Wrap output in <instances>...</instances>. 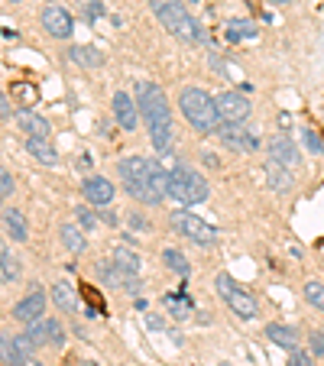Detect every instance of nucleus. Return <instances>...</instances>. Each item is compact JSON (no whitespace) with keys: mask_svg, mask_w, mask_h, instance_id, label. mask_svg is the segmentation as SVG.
<instances>
[{"mask_svg":"<svg viewBox=\"0 0 324 366\" xmlns=\"http://www.w3.org/2000/svg\"><path fill=\"white\" fill-rule=\"evenodd\" d=\"M179 108H182L185 120L192 123L198 133H207V136H217L221 130H224V120L217 114V101L207 91L201 88H182V94H179Z\"/></svg>","mask_w":324,"mask_h":366,"instance_id":"obj_1","label":"nucleus"},{"mask_svg":"<svg viewBox=\"0 0 324 366\" xmlns=\"http://www.w3.org/2000/svg\"><path fill=\"white\" fill-rule=\"evenodd\" d=\"M13 117H17L20 130L26 133V140H30V136H36V140H49V133H52V123H49L43 114H36V110H17Z\"/></svg>","mask_w":324,"mask_h":366,"instance_id":"obj_16","label":"nucleus"},{"mask_svg":"<svg viewBox=\"0 0 324 366\" xmlns=\"http://www.w3.org/2000/svg\"><path fill=\"white\" fill-rule=\"evenodd\" d=\"M59 237H62L65 250H72V253H85V247H88L85 230H81L75 221H65V224L59 227Z\"/></svg>","mask_w":324,"mask_h":366,"instance_id":"obj_21","label":"nucleus"},{"mask_svg":"<svg viewBox=\"0 0 324 366\" xmlns=\"http://www.w3.org/2000/svg\"><path fill=\"white\" fill-rule=\"evenodd\" d=\"M162 263H165V266H169V270L175 272V276H188V272H192V266H188V259H185V253H179V250L175 247H169V250H162Z\"/></svg>","mask_w":324,"mask_h":366,"instance_id":"obj_26","label":"nucleus"},{"mask_svg":"<svg viewBox=\"0 0 324 366\" xmlns=\"http://www.w3.org/2000/svg\"><path fill=\"white\" fill-rule=\"evenodd\" d=\"M308 340H312V354L314 356H324V334H321V331H312V337H308Z\"/></svg>","mask_w":324,"mask_h":366,"instance_id":"obj_37","label":"nucleus"},{"mask_svg":"<svg viewBox=\"0 0 324 366\" xmlns=\"http://www.w3.org/2000/svg\"><path fill=\"white\" fill-rule=\"evenodd\" d=\"M270 3H276V7H282V3H289V0H270Z\"/></svg>","mask_w":324,"mask_h":366,"instance_id":"obj_42","label":"nucleus"},{"mask_svg":"<svg viewBox=\"0 0 324 366\" xmlns=\"http://www.w3.org/2000/svg\"><path fill=\"white\" fill-rule=\"evenodd\" d=\"M263 175H266V182L272 185V192H289L292 185H295L292 169H285V165H279V162H272V159L263 165Z\"/></svg>","mask_w":324,"mask_h":366,"instance_id":"obj_18","label":"nucleus"},{"mask_svg":"<svg viewBox=\"0 0 324 366\" xmlns=\"http://www.w3.org/2000/svg\"><path fill=\"white\" fill-rule=\"evenodd\" d=\"M0 363L3 366H26V356L20 354V347L13 337H0Z\"/></svg>","mask_w":324,"mask_h":366,"instance_id":"obj_25","label":"nucleus"},{"mask_svg":"<svg viewBox=\"0 0 324 366\" xmlns=\"http://www.w3.org/2000/svg\"><path fill=\"white\" fill-rule=\"evenodd\" d=\"M13 340H17V347H20L23 356H30L45 344L62 347L65 344V331L55 318H43V321H36V324H26V331H23L20 337H13Z\"/></svg>","mask_w":324,"mask_h":366,"instance_id":"obj_5","label":"nucleus"},{"mask_svg":"<svg viewBox=\"0 0 324 366\" xmlns=\"http://www.w3.org/2000/svg\"><path fill=\"white\" fill-rule=\"evenodd\" d=\"M97 221H101V217H94L88 207H78V224H81V227H94Z\"/></svg>","mask_w":324,"mask_h":366,"instance_id":"obj_38","label":"nucleus"},{"mask_svg":"<svg viewBox=\"0 0 324 366\" xmlns=\"http://www.w3.org/2000/svg\"><path fill=\"white\" fill-rule=\"evenodd\" d=\"M150 143L156 150H165L172 143V123H159V127H150Z\"/></svg>","mask_w":324,"mask_h":366,"instance_id":"obj_27","label":"nucleus"},{"mask_svg":"<svg viewBox=\"0 0 324 366\" xmlns=\"http://www.w3.org/2000/svg\"><path fill=\"white\" fill-rule=\"evenodd\" d=\"M10 250H7V243H3V240H0V279L7 282V270H10Z\"/></svg>","mask_w":324,"mask_h":366,"instance_id":"obj_35","label":"nucleus"},{"mask_svg":"<svg viewBox=\"0 0 324 366\" xmlns=\"http://www.w3.org/2000/svg\"><path fill=\"white\" fill-rule=\"evenodd\" d=\"M305 298H308L318 312H324V285L321 282H308V285H305Z\"/></svg>","mask_w":324,"mask_h":366,"instance_id":"obj_31","label":"nucleus"},{"mask_svg":"<svg viewBox=\"0 0 324 366\" xmlns=\"http://www.w3.org/2000/svg\"><path fill=\"white\" fill-rule=\"evenodd\" d=\"M13 3H20V0H13Z\"/></svg>","mask_w":324,"mask_h":366,"instance_id":"obj_44","label":"nucleus"},{"mask_svg":"<svg viewBox=\"0 0 324 366\" xmlns=\"http://www.w3.org/2000/svg\"><path fill=\"white\" fill-rule=\"evenodd\" d=\"M253 36H256V26H253V23L234 20L227 26V39H253Z\"/></svg>","mask_w":324,"mask_h":366,"instance_id":"obj_29","label":"nucleus"},{"mask_svg":"<svg viewBox=\"0 0 324 366\" xmlns=\"http://www.w3.org/2000/svg\"><path fill=\"white\" fill-rule=\"evenodd\" d=\"M150 10L156 13V20L172 32L175 39H185V43H201L205 36L198 30V23L188 17L182 0H150Z\"/></svg>","mask_w":324,"mask_h":366,"instance_id":"obj_2","label":"nucleus"},{"mask_svg":"<svg viewBox=\"0 0 324 366\" xmlns=\"http://www.w3.org/2000/svg\"><path fill=\"white\" fill-rule=\"evenodd\" d=\"M285 366H312V354H305V350H292L289 363Z\"/></svg>","mask_w":324,"mask_h":366,"instance_id":"obj_36","label":"nucleus"},{"mask_svg":"<svg viewBox=\"0 0 324 366\" xmlns=\"http://www.w3.org/2000/svg\"><path fill=\"white\" fill-rule=\"evenodd\" d=\"M156 169V162L152 159H143V156H127V159L117 162V172L123 182H146Z\"/></svg>","mask_w":324,"mask_h":366,"instance_id":"obj_15","label":"nucleus"},{"mask_svg":"<svg viewBox=\"0 0 324 366\" xmlns=\"http://www.w3.org/2000/svg\"><path fill=\"white\" fill-rule=\"evenodd\" d=\"M52 305L62 308L65 314H78V292L68 282H55L52 285Z\"/></svg>","mask_w":324,"mask_h":366,"instance_id":"obj_20","label":"nucleus"},{"mask_svg":"<svg viewBox=\"0 0 324 366\" xmlns=\"http://www.w3.org/2000/svg\"><path fill=\"white\" fill-rule=\"evenodd\" d=\"M81 194H85L88 205H110L114 201V185L104 179V175H88L85 182H81Z\"/></svg>","mask_w":324,"mask_h":366,"instance_id":"obj_13","label":"nucleus"},{"mask_svg":"<svg viewBox=\"0 0 324 366\" xmlns=\"http://www.w3.org/2000/svg\"><path fill=\"white\" fill-rule=\"evenodd\" d=\"M217 366H230V363H217Z\"/></svg>","mask_w":324,"mask_h":366,"instance_id":"obj_43","label":"nucleus"},{"mask_svg":"<svg viewBox=\"0 0 324 366\" xmlns=\"http://www.w3.org/2000/svg\"><path fill=\"white\" fill-rule=\"evenodd\" d=\"M221 140H224L227 150H234V152H250V150H256L259 140L250 133V130H243L240 123H224V130L217 133Z\"/></svg>","mask_w":324,"mask_h":366,"instance_id":"obj_12","label":"nucleus"},{"mask_svg":"<svg viewBox=\"0 0 324 366\" xmlns=\"http://www.w3.org/2000/svg\"><path fill=\"white\" fill-rule=\"evenodd\" d=\"M13 192H17V185H13V175L7 172L3 165H0V201H7Z\"/></svg>","mask_w":324,"mask_h":366,"instance_id":"obj_33","label":"nucleus"},{"mask_svg":"<svg viewBox=\"0 0 324 366\" xmlns=\"http://www.w3.org/2000/svg\"><path fill=\"white\" fill-rule=\"evenodd\" d=\"M302 146L312 152V156H324V143H321V136H318L312 127L302 130Z\"/></svg>","mask_w":324,"mask_h":366,"instance_id":"obj_30","label":"nucleus"},{"mask_svg":"<svg viewBox=\"0 0 324 366\" xmlns=\"http://www.w3.org/2000/svg\"><path fill=\"white\" fill-rule=\"evenodd\" d=\"M94 272H97V279H104L108 285H120V279H123V272L114 266V259H110V263H104V259H101Z\"/></svg>","mask_w":324,"mask_h":366,"instance_id":"obj_28","label":"nucleus"},{"mask_svg":"<svg viewBox=\"0 0 324 366\" xmlns=\"http://www.w3.org/2000/svg\"><path fill=\"white\" fill-rule=\"evenodd\" d=\"M214 289H217V295H221V302L230 308V312L237 314V318H243V321H253L259 314V305H256V298L250 295V292H243L234 282V276H227V272H221L214 279Z\"/></svg>","mask_w":324,"mask_h":366,"instance_id":"obj_6","label":"nucleus"},{"mask_svg":"<svg viewBox=\"0 0 324 366\" xmlns=\"http://www.w3.org/2000/svg\"><path fill=\"white\" fill-rule=\"evenodd\" d=\"M136 108L146 127H159V123H172V110L165 101V91L152 81H136Z\"/></svg>","mask_w":324,"mask_h":366,"instance_id":"obj_4","label":"nucleus"},{"mask_svg":"<svg viewBox=\"0 0 324 366\" xmlns=\"http://www.w3.org/2000/svg\"><path fill=\"white\" fill-rule=\"evenodd\" d=\"M169 312H172L179 321H185V318L192 314V305L185 302V298H182V302H179V298H169Z\"/></svg>","mask_w":324,"mask_h":366,"instance_id":"obj_34","label":"nucleus"},{"mask_svg":"<svg viewBox=\"0 0 324 366\" xmlns=\"http://www.w3.org/2000/svg\"><path fill=\"white\" fill-rule=\"evenodd\" d=\"M68 59H72L75 65H85V68L104 65V52L94 49V45H72V49H68Z\"/></svg>","mask_w":324,"mask_h":366,"instance_id":"obj_24","label":"nucleus"},{"mask_svg":"<svg viewBox=\"0 0 324 366\" xmlns=\"http://www.w3.org/2000/svg\"><path fill=\"white\" fill-rule=\"evenodd\" d=\"M214 101H217V114H221L224 123H243V120L253 114L250 101L240 94V91H221Z\"/></svg>","mask_w":324,"mask_h":366,"instance_id":"obj_8","label":"nucleus"},{"mask_svg":"<svg viewBox=\"0 0 324 366\" xmlns=\"http://www.w3.org/2000/svg\"><path fill=\"white\" fill-rule=\"evenodd\" d=\"M201 162H207L211 169H217V165H221V162H217V156H214V152H207V150H201Z\"/></svg>","mask_w":324,"mask_h":366,"instance_id":"obj_39","label":"nucleus"},{"mask_svg":"<svg viewBox=\"0 0 324 366\" xmlns=\"http://www.w3.org/2000/svg\"><path fill=\"white\" fill-rule=\"evenodd\" d=\"M207 182L201 175L194 172L192 165H185V162H175L172 172H169V198H175L182 207H192V205H201L207 201Z\"/></svg>","mask_w":324,"mask_h":366,"instance_id":"obj_3","label":"nucleus"},{"mask_svg":"<svg viewBox=\"0 0 324 366\" xmlns=\"http://www.w3.org/2000/svg\"><path fill=\"white\" fill-rule=\"evenodd\" d=\"M172 227L182 234V237H188L192 243H198V247H211L217 240V230L211 224H205L198 214H192V211H172Z\"/></svg>","mask_w":324,"mask_h":366,"instance_id":"obj_7","label":"nucleus"},{"mask_svg":"<svg viewBox=\"0 0 324 366\" xmlns=\"http://www.w3.org/2000/svg\"><path fill=\"white\" fill-rule=\"evenodd\" d=\"M13 110H10V104H7V97L0 94V117H10Z\"/></svg>","mask_w":324,"mask_h":366,"instance_id":"obj_41","label":"nucleus"},{"mask_svg":"<svg viewBox=\"0 0 324 366\" xmlns=\"http://www.w3.org/2000/svg\"><path fill=\"white\" fill-rule=\"evenodd\" d=\"M43 314H45V292L43 289H32L26 298H20V302H17V308H13V321L36 324V321H43Z\"/></svg>","mask_w":324,"mask_h":366,"instance_id":"obj_11","label":"nucleus"},{"mask_svg":"<svg viewBox=\"0 0 324 366\" xmlns=\"http://www.w3.org/2000/svg\"><path fill=\"white\" fill-rule=\"evenodd\" d=\"M39 20H43V30L49 32L52 39H68V36H72V30H75L72 13L62 10V7H52V3L43 10V17H39Z\"/></svg>","mask_w":324,"mask_h":366,"instance_id":"obj_10","label":"nucleus"},{"mask_svg":"<svg viewBox=\"0 0 324 366\" xmlns=\"http://www.w3.org/2000/svg\"><path fill=\"white\" fill-rule=\"evenodd\" d=\"M81 295L88 298V308H91V314H104V312H108V305L97 298V292L91 289V285H81Z\"/></svg>","mask_w":324,"mask_h":366,"instance_id":"obj_32","label":"nucleus"},{"mask_svg":"<svg viewBox=\"0 0 324 366\" xmlns=\"http://www.w3.org/2000/svg\"><path fill=\"white\" fill-rule=\"evenodd\" d=\"M270 159L279 162V165H285V169H295V165L302 162V152H298V146H295L285 133H279V136H272L270 140Z\"/></svg>","mask_w":324,"mask_h":366,"instance_id":"obj_14","label":"nucleus"},{"mask_svg":"<svg viewBox=\"0 0 324 366\" xmlns=\"http://www.w3.org/2000/svg\"><path fill=\"white\" fill-rule=\"evenodd\" d=\"M101 221H104L108 227H114V224H117V214H114V211L108 207V211H101Z\"/></svg>","mask_w":324,"mask_h":366,"instance_id":"obj_40","label":"nucleus"},{"mask_svg":"<svg viewBox=\"0 0 324 366\" xmlns=\"http://www.w3.org/2000/svg\"><path fill=\"white\" fill-rule=\"evenodd\" d=\"M110 259H114V266H117L123 276H140V253H136V250H130L127 243H120Z\"/></svg>","mask_w":324,"mask_h":366,"instance_id":"obj_19","label":"nucleus"},{"mask_svg":"<svg viewBox=\"0 0 324 366\" xmlns=\"http://www.w3.org/2000/svg\"><path fill=\"white\" fill-rule=\"evenodd\" d=\"M110 108H114V120L120 123V130H127V133L136 130V123H140V108H136V97H130V91H117L114 101H110Z\"/></svg>","mask_w":324,"mask_h":366,"instance_id":"obj_9","label":"nucleus"},{"mask_svg":"<svg viewBox=\"0 0 324 366\" xmlns=\"http://www.w3.org/2000/svg\"><path fill=\"white\" fill-rule=\"evenodd\" d=\"M3 230H7V237L17 240V243H26V240H30L26 214H23L20 207H7V211H3Z\"/></svg>","mask_w":324,"mask_h":366,"instance_id":"obj_17","label":"nucleus"},{"mask_svg":"<svg viewBox=\"0 0 324 366\" xmlns=\"http://www.w3.org/2000/svg\"><path fill=\"white\" fill-rule=\"evenodd\" d=\"M26 152H30L39 165H55V162H59V152H55V146L49 140H36V136H30V140H26Z\"/></svg>","mask_w":324,"mask_h":366,"instance_id":"obj_22","label":"nucleus"},{"mask_svg":"<svg viewBox=\"0 0 324 366\" xmlns=\"http://www.w3.org/2000/svg\"><path fill=\"white\" fill-rule=\"evenodd\" d=\"M266 340H272L276 347H285V350H295L298 344V334L289 324H266Z\"/></svg>","mask_w":324,"mask_h":366,"instance_id":"obj_23","label":"nucleus"}]
</instances>
